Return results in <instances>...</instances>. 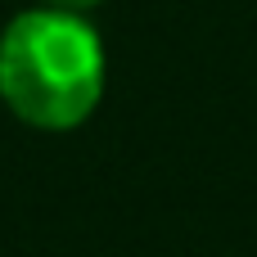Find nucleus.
Returning <instances> with one entry per match:
<instances>
[{"label": "nucleus", "instance_id": "nucleus-1", "mask_svg": "<svg viewBox=\"0 0 257 257\" xmlns=\"http://www.w3.org/2000/svg\"><path fill=\"white\" fill-rule=\"evenodd\" d=\"M104 95V45L86 14L27 9L0 32V99L41 131L81 126Z\"/></svg>", "mask_w": 257, "mask_h": 257}, {"label": "nucleus", "instance_id": "nucleus-2", "mask_svg": "<svg viewBox=\"0 0 257 257\" xmlns=\"http://www.w3.org/2000/svg\"><path fill=\"white\" fill-rule=\"evenodd\" d=\"M50 9H68V14H86V9H95L99 0H45Z\"/></svg>", "mask_w": 257, "mask_h": 257}]
</instances>
